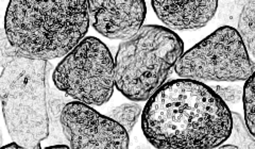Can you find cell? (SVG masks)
Masks as SVG:
<instances>
[{"instance_id": "cell-16", "label": "cell", "mask_w": 255, "mask_h": 149, "mask_svg": "<svg viewBox=\"0 0 255 149\" xmlns=\"http://www.w3.org/2000/svg\"><path fill=\"white\" fill-rule=\"evenodd\" d=\"M3 148L4 149H6V148H22V146H20L19 144H17L16 142H13L11 144H7V145L3 146Z\"/></svg>"}, {"instance_id": "cell-1", "label": "cell", "mask_w": 255, "mask_h": 149, "mask_svg": "<svg viewBox=\"0 0 255 149\" xmlns=\"http://www.w3.org/2000/svg\"><path fill=\"white\" fill-rule=\"evenodd\" d=\"M141 129L158 149H211L227 142L232 114L211 86L181 78L164 83L147 100Z\"/></svg>"}, {"instance_id": "cell-11", "label": "cell", "mask_w": 255, "mask_h": 149, "mask_svg": "<svg viewBox=\"0 0 255 149\" xmlns=\"http://www.w3.org/2000/svg\"><path fill=\"white\" fill-rule=\"evenodd\" d=\"M141 113L142 108L136 104V101H133V103L124 104L109 110L107 115L116 121L118 124H121L128 133H131L135 125L137 124Z\"/></svg>"}, {"instance_id": "cell-3", "label": "cell", "mask_w": 255, "mask_h": 149, "mask_svg": "<svg viewBox=\"0 0 255 149\" xmlns=\"http://www.w3.org/2000/svg\"><path fill=\"white\" fill-rule=\"evenodd\" d=\"M48 61L18 56L0 76V98L10 138L26 149H41L49 137Z\"/></svg>"}, {"instance_id": "cell-17", "label": "cell", "mask_w": 255, "mask_h": 149, "mask_svg": "<svg viewBox=\"0 0 255 149\" xmlns=\"http://www.w3.org/2000/svg\"><path fill=\"white\" fill-rule=\"evenodd\" d=\"M70 146H68V145H51V146H49V147H47V148H69Z\"/></svg>"}, {"instance_id": "cell-13", "label": "cell", "mask_w": 255, "mask_h": 149, "mask_svg": "<svg viewBox=\"0 0 255 149\" xmlns=\"http://www.w3.org/2000/svg\"><path fill=\"white\" fill-rule=\"evenodd\" d=\"M255 79L254 74L251 75L243 88V104L245 112V123L251 135L255 138V97H254Z\"/></svg>"}, {"instance_id": "cell-8", "label": "cell", "mask_w": 255, "mask_h": 149, "mask_svg": "<svg viewBox=\"0 0 255 149\" xmlns=\"http://www.w3.org/2000/svg\"><path fill=\"white\" fill-rule=\"evenodd\" d=\"M93 28L111 40L130 38L142 27L147 14L142 0H89Z\"/></svg>"}, {"instance_id": "cell-9", "label": "cell", "mask_w": 255, "mask_h": 149, "mask_svg": "<svg viewBox=\"0 0 255 149\" xmlns=\"http://www.w3.org/2000/svg\"><path fill=\"white\" fill-rule=\"evenodd\" d=\"M152 9L157 18L172 30H197L205 27L218 9L216 0H152Z\"/></svg>"}, {"instance_id": "cell-2", "label": "cell", "mask_w": 255, "mask_h": 149, "mask_svg": "<svg viewBox=\"0 0 255 149\" xmlns=\"http://www.w3.org/2000/svg\"><path fill=\"white\" fill-rule=\"evenodd\" d=\"M90 23L86 0H11L4 31L18 56L50 61L73 50L85 37Z\"/></svg>"}, {"instance_id": "cell-6", "label": "cell", "mask_w": 255, "mask_h": 149, "mask_svg": "<svg viewBox=\"0 0 255 149\" xmlns=\"http://www.w3.org/2000/svg\"><path fill=\"white\" fill-rule=\"evenodd\" d=\"M174 70L185 79L237 82L254 74L255 63L237 30L222 26L183 53Z\"/></svg>"}, {"instance_id": "cell-10", "label": "cell", "mask_w": 255, "mask_h": 149, "mask_svg": "<svg viewBox=\"0 0 255 149\" xmlns=\"http://www.w3.org/2000/svg\"><path fill=\"white\" fill-rule=\"evenodd\" d=\"M236 30L242 37L247 51L250 52L251 57H255V1L253 0L244 5Z\"/></svg>"}, {"instance_id": "cell-14", "label": "cell", "mask_w": 255, "mask_h": 149, "mask_svg": "<svg viewBox=\"0 0 255 149\" xmlns=\"http://www.w3.org/2000/svg\"><path fill=\"white\" fill-rule=\"evenodd\" d=\"M212 89L218 94L227 105H236L242 101L243 88L239 84H233L229 86L217 85Z\"/></svg>"}, {"instance_id": "cell-7", "label": "cell", "mask_w": 255, "mask_h": 149, "mask_svg": "<svg viewBox=\"0 0 255 149\" xmlns=\"http://www.w3.org/2000/svg\"><path fill=\"white\" fill-rule=\"evenodd\" d=\"M60 123L70 148H129V133L121 124L80 101L65 104L60 113Z\"/></svg>"}, {"instance_id": "cell-5", "label": "cell", "mask_w": 255, "mask_h": 149, "mask_svg": "<svg viewBox=\"0 0 255 149\" xmlns=\"http://www.w3.org/2000/svg\"><path fill=\"white\" fill-rule=\"evenodd\" d=\"M52 81L80 103L102 106L114 93V59L99 38L84 37L55 67Z\"/></svg>"}, {"instance_id": "cell-4", "label": "cell", "mask_w": 255, "mask_h": 149, "mask_svg": "<svg viewBox=\"0 0 255 149\" xmlns=\"http://www.w3.org/2000/svg\"><path fill=\"white\" fill-rule=\"evenodd\" d=\"M183 52L184 43L172 30L142 26L119 44L114 60L115 86L129 100H148L165 83Z\"/></svg>"}, {"instance_id": "cell-12", "label": "cell", "mask_w": 255, "mask_h": 149, "mask_svg": "<svg viewBox=\"0 0 255 149\" xmlns=\"http://www.w3.org/2000/svg\"><path fill=\"white\" fill-rule=\"evenodd\" d=\"M231 114H232V131L227 141H229L230 144L237 146V148L254 149L255 138L247 127L244 117L237 112L231 111Z\"/></svg>"}, {"instance_id": "cell-15", "label": "cell", "mask_w": 255, "mask_h": 149, "mask_svg": "<svg viewBox=\"0 0 255 149\" xmlns=\"http://www.w3.org/2000/svg\"><path fill=\"white\" fill-rule=\"evenodd\" d=\"M0 50H1V65L4 67L10 63L12 60L18 57L13 47L11 46L9 40H7L5 31L2 30L1 32V44H0Z\"/></svg>"}]
</instances>
